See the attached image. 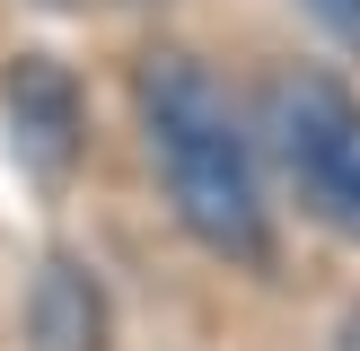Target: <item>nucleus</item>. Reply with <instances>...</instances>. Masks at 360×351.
Wrapping results in <instances>:
<instances>
[{"mask_svg":"<svg viewBox=\"0 0 360 351\" xmlns=\"http://www.w3.org/2000/svg\"><path fill=\"white\" fill-rule=\"evenodd\" d=\"M141 140L158 158L176 228L220 263H273V211H264V158L246 140V114L229 105L220 70L193 44H141L132 62Z\"/></svg>","mask_w":360,"mask_h":351,"instance_id":"f257e3e1","label":"nucleus"},{"mask_svg":"<svg viewBox=\"0 0 360 351\" xmlns=\"http://www.w3.org/2000/svg\"><path fill=\"white\" fill-rule=\"evenodd\" d=\"M264 140H273V167L290 176L299 211L334 237H360V97L334 70L290 62L264 88Z\"/></svg>","mask_w":360,"mask_h":351,"instance_id":"f03ea898","label":"nucleus"},{"mask_svg":"<svg viewBox=\"0 0 360 351\" xmlns=\"http://www.w3.org/2000/svg\"><path fill=\"white\" fill-rule=\"evenodd\" d=\"M0 123H9V158L27 185H70L88 158V88L62 53H9L0 62Z\"/></svg>","mask_w":360,"mask_h":351,"instance_id":"7ed1b4c3","label":"nucleus"},{"mask_svg":"<svg viewBox=\"0 0 360 351\" xmlns=\"http://www.w3.org/2000/svg\"><path fill=\"white\" fill-rule=\"evenodd\" d=\"M18 333H27V351H115L105 272L70 246H44L27 272V298H18Z\"/></svg>","mask_w":360,"mask_h":351,"instance_id":"20e7f679","label":"nucleus"},{"mask_svg":"<svg viewBox=\"0 0 360 351\" xmlns=\"http://www.w3.org/2000/svg\"><path fill=\"white\" fill-rule=\"evenodd\" d=\"M299 9L316 18V35H334L343 53H360V0H299Z\"/></svg>","mask_w":360,"mask_h":351,"instance_id":"39448f33","label":"nucleus"},{"mask_svg":"<svg viewBox=\"0 0 360 351\" xmlns=\"http://www.w3.org/2000/svg\"><path fill=\"white\" fill-rule=\"evenodd\" d=\"M123 9H158V0H123Z\"/></svg>","mask_w":360,"mask_h":351,"instance_id":"423d86ee","label":"nucleus"}]
</instances>
